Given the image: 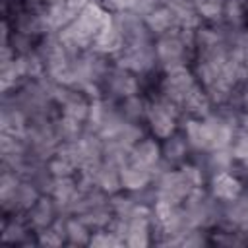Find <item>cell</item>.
I'll return each mask as SVG.
<instances>
[{"label": "cell", "instance_id": "obj_3", "mask_svg": "<svg viewBox=\"0 0 248 248\" xmlns=\"http://www.w3.org/2000/svg\"><path fill=\"white\" fill-rule=\"evenodd\" d=\"M138 159L140 163H153L157 159V147L151 141H145L138 147Z\"/></svg>", "mask_w": 248, "mask_h": 248}, {"label": "cell", "instance_id": "obj_1", "mask_svg": "<svg viewBox=\"0 0 248 248\" xmlns=\"http://www.w3.org/2000/svg\"><path fill=\"white\" fill-rule=\"evenodd\" d=\"M240 192V184L229 172H221L213 178V194L221 200H232Z\"/></svg>", "mask_w": 248, "mask_h": 248}, {"label": "cell", "instance_id": "obj_2", "mask_svg": "<svg viewBox=\"0 0 248 248\" xmlns=\"http://www.w3.org/2000/svg\"><path fill=\"white\" fill-rule=\"evenodd\" d=\"M151 122H153V130L159 136H169V132L172 130V118L163 108H155V112L151 114Z\"/></svg>", "mask_w": 248, "mask_h": 248}, {"label": "cell", "instance_id": "obj_4", "mask_svg": "<svg viewBox=\"0 0 248 248\" xmlns=\"http://www.w3.org/2000/svg\"><path fill=\"white\" fill-rule=\"evenodd\" d=\"M91 2L89 0H66V14L78 16L81 10H85Z\"/></svg>", "mask_w": 248, "mask_h": 248}]
</instances>
